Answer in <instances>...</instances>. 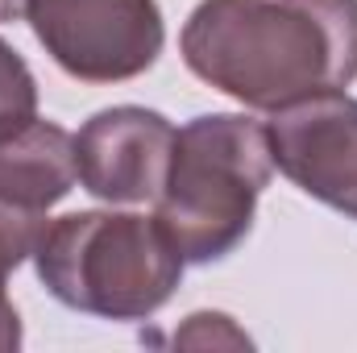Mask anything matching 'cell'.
<instances>
[{
    "instance_id": "obj_1",
    "label": "cell",
    "mask_w": 357,
    "mask_h": 353,
    "mask_svg": "<svg viewBox=\"0 0 357 353\" xmlns=\"http://www.w3.org/2000/svg\"><path fill=\"white\" fill-rule=\"evenodd\" d=\"M178 50L204 84L278 112L357 80V0H199Z\"/></svg>"
},
{
    "instance_id": "obj_2",
    "label": "cell",
    "mask_w": 357,
    "mask_h": 353,
    "mask_svg": "<svg viewBox=\"0 0 357 353\" xmlns=\"http://www.w3.org/2000/svg\"><path fill=\"white\" fill-rule=\"evenodd\" d=\"M33 266L63 308L104 320H146L175 295L187 262L158 216L71 212L42 229Z\"/></svg>"
},
{
    "instance_id": "obj_3",
    "label": "cell",
    "mask_w": 357,
    "mask_h": 353,
    "mask_svg": "<svg viewBox=\"0 0 357 353\" xmlns=\"http://www.w3.org/2000/svg\"><path fill=\"white\" fill-rule=\"evenodd\" d=\"M274 175L266 125L241 112H208L178 129L158 225L171 233L183 262H220L254 229L258 195Z\"/></svg>"
},
{
    "instance_id": "obj_4",
    "label": "cell",
    "mask_w": 357,
    "mask_h": 353,
    "mask_svg": "<svg viewBox=\"0 0 357 353\" xmlns=\"http://www.w3.org/2000/svg\"><path fill=\"white\" fill-rule=\"evenodd\" d=\"M33 38L84 84H125L162 54L158 0H29Z\"/></svg>"
},
{
    "instance_id": "obj_5",
    "label": "cell",
    "mask_w": 357,
    "mask_h": 353,
    "mask_svg": "<svg viewBox=\"0 0 357 353\" xmlns=\"http://www.w3.org/2000/svg\"><path fill=\"white\" fill-rule=\"evenodd\" d=\"M270 158L312 200L357 220V100L320 91L287 104L266 125Z\"/></svg>"
},
{
    "instance_id": "obj_6",
    "label": "cell",
    "mask_w": 357,
    "mask_h": 353,
    "mask_svg": "<svg viewBox=\"0 0 357 353\" xmlns=\"http://www.w3.org/2000/svg\"><path fill=\"white\" fill-rule=\"evenodd\" d=\"M178 129L154 108L116 104L75 133L79 183L104 204H154L167 187Z\"/></svg>"
},
{
    "instance_id": "obj_7",
    "label": "cell",
    "mask_w": 357,
    "mask_h": 353,
    "mask_svg": "<svg viewBox=\"0 0 357 353\" xmlns=\"http://www.w3.org/2000/svg\"><path fill=\"white\" fill-rule=\"evenodd\" d=\"M75 183V137L63 125L33 117L0 133V200L29 212H50Z\"/></svg>"
},
{
    "instance_id": "obj_8",
    "label": "cell",
    "mask_w": 357,
    "mask_h": 353,
    "mask_svg": "<svg viewBox=\"0 0 357 353\" xmlns=\"http://www.w3.org/2000/svg\"><path fill=\"white\" fill-rule=\"evenodd\" d=\"M46 225H50L46 212H29V208H17V204L0 200V353L21 345V320H17V308L4 291L8 274L38 250V237H42Z\"/></svg>"
},
{
    "instance_id": "obj_9",
    "label": "cell",
    "mask_w": 357,
    "mask_h": 353,
    "mask_svg": "<svg viewBox=\"0 0 357 353\" xmlns=\"http://www.w3.org/2000/svg\"><path fill=\"white\" fill-rule=\"evenodd\" d=\"M38 117V84L25 59L0 38V133Z\"/></svg>"
},
{
    "instance_id": "obj_10",
    "label": "cell",
    "mask_w": 357,
    "mask_h": 353,
    "mask_svg": "<svg viewBox=\"0 0 357 353\" xmlns=\"http://www.w3.org/2000/svg\"><path fill=\"white\" fill-rule=\"evenodd\" d=\"M175 341L178 345H237V350L250 345V337L237 333L233 320L220 316V312H195V316H187L183 333H175Z\"/></svg>"
},
{
    "instance_id": "obj_11",
    "label": "cell",
    "mask_w": 357,
    "mask_h": 353,
    "mask_svg": "<svg viewBox=\"0 0 357 353\" xmlns=\"http://www.w3.org/2000/svg\"><path fill=\"white\" fill-rule=\"evenodd\" d=\"M25 13H29V0H0V25L25 17Z\"/></svg>"
}]
</instances>
